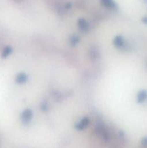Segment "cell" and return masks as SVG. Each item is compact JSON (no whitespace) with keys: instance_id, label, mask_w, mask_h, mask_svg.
<instances>
[{"instance_id":"cell-1","label":"cell","mask_w":147,"mask_h":148,"mask_svg":"<svg viewBox=\"0 0 147 148\" xmlns=\"http://www.w3.org/2000/svg\"><path fill=\"white\" fill-rule=\"evenodd\" d=\"M32 117H33V112L30 109L25 110L22 115V121L24 123H28L31 120Z\"/></svg>"},{"instance_id":"cell-2","label":"cell","mask_w":147,"mask_h":148,"mask_svg":"<svg viewBox=\"0 0 147 148\" xmlns=\"http://www.w3.org/2000/svg\"><path fill=\"white\" fill-rule=\"evenodd\" d=\"M102 4H103L105 7H106L107 8L109 9H114L116 6L114 0H100Z\"/></svg>"},{"instance_id":"cell-3","label":"cell","mask_w":147,"mask_h":148,"mask_svg":"<svg viewBox=\"0 0 147 148\" xmlns=\"http://www.w3.org/2000/svg\"><path fill=\"white\" fill-rule=\"evenodd\" d=\"M27 81V75L24 73H20L16 77V82L17 84H22Z\"/></svg>"},{"instance_id":"cell-4","label":"cell","mask_w":147,"mask_h":148,"mask_svg":"<svg viewBox=\"0 0 147 148\" xmlns=\"http://www.w3.org/2000/svg\"><path fill=\"white\" fill-rule=\"evenodd\" d=\"M89 119L86 118H84L83 120H82V121H81L79 123V124L76 126V128L79 130H83V129H84L85 127H86V126L89 124Z\"/></svg>"},{"instance_id":"cell-5","label":"cell","mask_w":147,"mask_h":148,"mask_svg":"<svg viewBox=\"0 0 147 148\" xmlns=\"http://www.w3.org/2000/svg\"><path fill=\"white\" fill-rule=\"evenodd\" d=\"M114 43H115V46L118 48H121L124 46V40L121 36H117L114 40Z\"/></svg>"},{"instance_id":"cell-6","label":"cell","mask_w":147,"mask_h":148,"mask_svg":"<svg viewBox=\"0 0 147 148\" xmlns=\"http://www.w3.org/2000/svg\"><path fill=\"white\" fill-rule=\"evenodd\" d=\"M147 98V92H146L145 90H142L138 93V98H137V100L139 103L143 102V101H145Z\"/></svg>"},{"instance_id":"cell-7","label":"cell","mask_w":147,"mask_h":148,"mask_svg":"<svg viewBox=\"0 0 147 148\" xmlns=\"http://www.w3.org/2000/svg\"><path fill=\"white\" fill-rule=\"evenodd\" d=\"M12 48L10 47V46H7V47H6L4 50H3L2 53H1V56H2L3 58L7 57V56H8L9 55L12 53Z\"/></svg>"},{"instance_id":"cell-8","label":"cell","mask_w":147,"mask_h":148,"mask_svg":"<svg viewBox=\"0 0 147 148\" xmlns=\"http://www.w3.org/2000/svg\"><path fill=\"white\" fill-rule=\"evenodd\" d=\"M79 25L80 28L82 29V30H86V29L88 28V25L87 23L85 21V20L84 19H81V20H79Z\"/></svg>"}]
</instances>
